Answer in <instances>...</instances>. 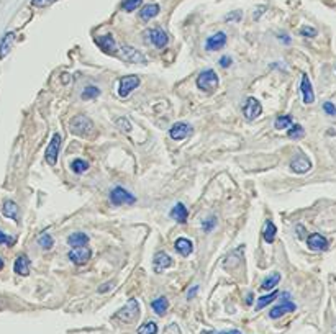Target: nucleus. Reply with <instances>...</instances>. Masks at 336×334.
Wrapping results in <instances>:
<instances>
[{
  "instance_id": "nucleus-1",
  "label": "nucleus",
  "mask_w": 336,
  "mask_h": 334,
  "mask_svg": "<svg viewBox=\"0 0 336 334\" xmlns=\"http://www.w3.org/2000/svg\"><path fill=\"white\" fill-rule=\"evenodd\" d=\"M218 75L213 69H207V71H202L197 77V87H199L202 92H207V93H213L215 90L218 89Z\"/></svg>"
},
{
  "instance_id": "nucleus-2",
  "label": "nucleus",
  "mask_w": 336,
  "mask_h": 334,
  "mask_svg": "<svg viewBox=\"0 0 336 334\" xmlns=\"http://www.w3.org/2000/svg\"><path fill=\"white\" fill-rule=\"evenodd\" d=\"M138 316H140V305H138V300L130 298L128 300V303L115 313L114 318H117L122 323H133V321H136Z\"/></svg>"
},
{
  "instance_id": "nucleus-3",
  "label": "nucleus",
  "mask_w": 336,
  "mask_h": 334,
  "mask_svg": "<svg viewBox=\"0 0 336 334\" xmlns=\"http://www.w3.org/2000/svg\"><path fill=\"white\" fill-rule=\"evenodd\" d=\"M69 128H71V133L77 134V136H87L92 128H94V123L89 116L85 115H77L74 116L71 122H69Z\"/></svg>"
},
{
  "instance_id": "nucleus-4",
  "label": "nucleus",
  "mask_w": 336,
  "mask_h": 334,
  "mask_svg": "<svg viewBox=\"0 0 336 334\" xmlns=\"http://www.w3.org/2000/svg\"><path fill=\"white\" fill-rule=\"evenodd\" d=\"M110 202L111 205H115V207H120V205H133L136 202V197L132 195L128 190H125L123 187H115V188H111V192H110Z\"/></svg>"
},
{
  "instance_id": "nucleus-5",
  "label": "nucleus",
  "mask_w": 336,
  "mask_h": 334,
  "mask_svg": "<svg viewBox=\"0 0 336 334\" xmlns=\"http://www.w3.org/2000/svg\"><path fill=\"white\" fill-rule=\"evenodd\" d=\"M140 77L138 75H125L120 79V87H118V93L120 97H128L130 93L138 89V85H140Z\"/></svg>"
},
{
  "instance_id": "nucleus-6",
  "label": "nucleus",
  "mask_w": 336,
  "mask_h": 334,
  "mask_svg": "<svg viewBox=\"0 0 336 334\" xmlns=\"http://www.w3.org/2000/svg\"><path fill=\"white\" fill-rule=\"evenodd\" d=\"M59 148H61V134L54 133L53 138H51V141H49V144H48V149H46V162L49 166H56Z\"/></svg>"
},
{
  "instance_id": "nucleus-7",
  "label": "nucleus",
  "mask_w": 336,
  "mask_h": 334,
  "mask_svg": "<svg viewBox=\"0 0 336 334\" xmlns=\"http://www.w3.org/2000/svg\"><path fill=\"white\" fill-rule=\"evenodd\" d=\"M261 111H263V107H261V102L254 99V97H249L246 100V104L243 107V115L245 118L248 120V122H253V120H256L257 116L261 115Z\"/></svg>"
},
{
  "instance_id": "nucleus-8",
  "label": "nucleus",
  "mask_w": 336,
  "mask_h": 334,
  "mask_svg": "<svg viewBox=\"0 0 336 334\" xmlns=\"http://www.w3.org/2000/svg\"><path fill=\"white\" fill-rule=\"evenodd\" d=\"M120 56H122V59H125V61H128V63L146 64L144 54H141L140 51H138L136 48H133V46H123L122 49H120Z\"/></svg>"
},
{
  "instance_id": "nucleus-9",
  "label": "nucleus",
  "mask_w": 336,
  "mask_h": 334,
  "mask_svg": "<svg viewBox=\"0 0 336 334\" xmlns=\"http://www.w3.org/2000/svg\"><path fill=\"white\" fill-rule=\"evenodd\" d=\"M90 256H92V251L87 246H82V247H74V249H71V252H69V259H71V262H74L76 265H84L85 262H89Z\"/></svg>"
},
{
  "instance_id": "nucleus-10",
  "label": "nucleus",
  "mask_w": 336,
  "mask_h": 334,
  "mask_svg": "<svg viewBox=\"0 0 336 334\" xmlns=\"http://www.w3.org/2000/svg\"><path fill=\"white\" fill-rule=\"evenodd\" d=\"M307 246L312 251H326L328 249V239L320 233H313L307 238Z\"/></svg>"
},
{
  "instance_id": "nucleus-11",
  "label": "nucleus",
  "mask_w": 336,
  "mask_h": 334,
  "mask_svg": "<svg viewBox=\"0 0 336 334\" xmlns=\"http://www.w3.org/2000/svg\"><path fill=\"white\" fill-rule=\"evenodd\" d=\"M290 169L295 174H305L312 169V161H310L305 154H298V156L290 162Z\"/></svg>"
},
{
  "instance_id": "nucleus-12",
  "label": "nucleus",
  "mask_w": 336,
  "mask_h": 334,
  "mask_svg": "<svg viewBox=\"0 0 336 334\" xmlns=\"http://www.w3.org/2000/svg\"><path fill=\"white\" fill-rule=\"evenodd\" d=\"M300 92H302L304 104H307V105L313 104V102H315V93H313L312 82H310L307 74H304L302 75V81H300Z\"/></svg>"
},
{
  "instance_id": "nucleus-13",
  "label": "nucleus",
  "mask_w": 336,
  "mask_h": 334,
  "mask_svg": "<svg viewBox=\"0 0 336 334\" xmlns=\"http://www.w3.org/2000/svg\"><path fill=\"white\" fill-rule=\"evenodd\" d=\"M172 265V259H171V256L167 252H156V256H154V261H153V267H154V272L156 273H162V270H166L169 269Z\"/></svg>"
},
{
  "instance_id": "nucleus-14",
  "label": "nucleus",
  "mask_w": 336,
  "mask_h": 334,
  "mask_svg": "<svg viewBox=\"0 0 336 334\" xmlns=\"http://www.w3.org/2000/svg\"><path fill=\"white\" fill-rule=\"evenodd\" d=\"M148 40L153 43L156 48H164L167 45V33L164 30H161V28H151L148 30Z\"/></svg>"
},
{
  "instance_id": "nucleus-15",
  "label": "nucleus",
  "mask_w": 336,
  "mask_h": 334,
  "mask_svg": "<svg viewBox=\"0 0 336 334\" xmlns=\"http://www.w3.org/2000/svg\"><path fill=\"white\" fill-rule=\"evenodd\" d=\"M96 41H97V45L100 46V49L103 51V53H107V54H117L118 53L115 38L111 35H103V36L97 38Z\"/></svg>"
},
{
  "instance_id": "nucleus-16",
  "label": "nucleus",
  "mask_w": 336,
  "mask_h": 334,
  "mask_svg": "<svg viewBox=\"0 0 336 334\" xmlns=\"http://www.w3.org/2000/svg\"><path fill=\"white\" fill-rule=\"evenodd\" d=\"M295 310H297L295 303L290 302V300H286L284 303L274 306L272 310H271V313H269V316H271L272 320H277V318H281V316H284L286 313H292V311H295Z\"/></svg>"
},
{
  "instance_id": "nucleus-17",
  "label": "nucleus",
  "mask_w": 336,
  "mask_h": 334,
  "mask_svg": "<svg viewBox=\"0 0 336 334\" xmlns=\"http://www.w3.org/2000/svg\"><path fill=\"white\" fill-rule=\"evenodd\" d=\"M191 133V125L189 123H184V122H179V123H174L171 126V130H169V134H171V138L172 140H184L185 136Z\"/></svg>"
},
{
  "instance_id": "nucleus-18",
  "label": "nucleus",
  "mask_w": 336,
  "mask_h": 334,
  "mask_svg": "<svg viewBox=\"0 0 336 334\" xmlns=\"http://www.w3.org/2000/svg\"><path fill=\"white\" fill-rule=\"evenodd\" d=\"M225 45H227V35L223 31H220V33H215L213 36H210L209 40H207L205 48L209 51H217V49L223 48Z\"/></svg>"
},
{
  "instance_id": "nucleus-19",
  "label": "nucleus",
  "mask_w": 336,
  "mask_h": 334,
  "mask_svg": "<svg viewBox=\"0 0 336 334\" xmlns=\"http://www.w3.org/2000/svg\"><path fill=\"white\" fill-rule=\"evenodd\" d=\"M174 247H176V251L182 256V258H187V256H191L192 251H194V244L191 239H187V238H179L177 241L174 243Z\"/></svg>"
},
{
  "instance_id": "nucleus-20",
  "label": "nucleus",
  "mask_w": 336,
  "mask_h": 334,
  "mask_svg": "<svg viewBox=\"0 0 336 334\" xmlns=\"http://www.w3.org/2000/svg\"><path fill=\"white\" fill-rule=\"evenodd\" d=\"M13 270L18 273V276H28V273H30V259L27 258V256L20 254L18 258L15 259Z\"/></svg>"
},
{
  "instance_id": "nucleus-21",
  "label": "nucleus",
  "mask_w": 336,
  "mask_h": 334,
  "mask_svg": "<svg viewBox=\"0 0 336 334\" xmlns=\"http://www.w3.org/2000/svg\"><path fill=\"white\" fill-rule=\"evenodd\" d=\"M87 243H89V236L85 234V233H72L71 236L67 238V244L72 247H82V246H87Z\"/></svg>"
},
{
  "instance_id": "nucleus-22",
  "label": "nucleus",
  "mask_w": 336,
  "mask_h": 334,
  "mask_svg": "<svg viewBox=\"0 0 336 334\" xmlns=\"http://www.w3.org/2000/svg\"><path fill=\"white\" fill-rule=\"evenodd\" d=\"M171 217H172V220H176L177 223H185L187 217H189V211H187V208L184 207L182 203H176L174 208L171 210Z\"/></svg>"
},
{
  "instance_id": "nucleus-23",
  "label": "nucleus",
  "mask_w": 336,
  "mask_h": 334,
  "mask_svg": "<svg viewBox=\"0 0 336 334\" xmlns=\"http://www.w3.org/2000/svg\"><path fill=\"white\" fill-rule=\"evenodd\" d=\"M13 33H7V35L0 40V59H4L8 53H10L12 45H13Z\"/></svg>"
},
{
  "instance_id": "nucleus-24",
  "label": "nucleus",
  "mask_w": 336,
  "mask_h": 334,
  "mask_svg": "<svg viewBox=\"0 0 336 334\" xmlns=\"http://www.w3.org/2000/svg\"><path fill=\"white\" fill-rule=\"evenodd\" d=\"M2 213H4V217L16 221V218H18V207H16L15 202L5 200V202H4V207H2Z\"/></svg>"
},
{
  "instance_id": "nucleus-25",
  "label": "nucleus",
  "mask_w": 336,
  "mask_h": 334,
  "mask_svg": "<svg viewBox=\"0 0 336 334\" xmlns=\"http://www.w3.org/2000/svg\"><path fill=\"white\" fill-rule=\"evenodd\" d=\"M275 233H277V228H275V225L271 220H268V221H266V225H264V231H263L264 241L268 244H272L274 239H275Z\"/></svg>"
},
{
  "instance_id": "nucleus-26",
  "label": "nucleus",
  "mask_w": 336,
  "mask_h": 334,
  "mask_svg": "<svg viewBox=\"0 0 336 334\" xmlns=\"http://www.w3.org/2000/svg\"><path fill=\"white\" fill-rule=\"evenodd\" d=\"M167 306H169V302H167L166 297H159V298L153 300V302H151V308L154 310V313L159 315V316H162V315L166 313Z\"/></svg>"
},
{
  "instance_id": "nucleus-27",
  "label": "nucleus",
  "mask_w": 336,
  "mask_h": 334,
  "mask_svg": "<svg viewBox=\"0 0 336 334\" xmlns=\"http://www.w3.org/2000/svg\"><path fill=\"white\" fill-rule=\"evenodd\" d=\"M159 13V5L158 4H148V5H144L141 8V12H140V16L143 20H151L154 18Z\"/></svg>"
},
{
  "instance_id": "nucleus-28",
  "label": "nucleus",
  "mask_w": 336,
  "mask_h": 334,
  "mask_svg": "<svg viewBox=\"0 0 336 334\" xmlns=\"http://www.w3.org/2000/svg\"><path fill=\"white\" fill-rule=\"evenodd\" d=\"M281 282V273L279 272H274V273H271V276H268L264 280H263V288L264 290H272L275 285H277Z\"/></svg>"
},
{
  "instance_id": "nucleus-29",
  "label": "nucleus",
  "mask_w": 336,
  "mask_h": 334,
  "mask_svg": "<svg viewBox=\"0 0 336 334\" xmlns=\"http://www.w3.org/2000/svg\"><path fill=\"white\" fill-rule=\"evenodd\" d=\"M277 297H279V292H277V290H274V292L269 293V295L259 297V300H257V303H256V310H263L264 306H268L269 303H272Z\"/></svg>"
},
{
  "instance_id": "nucleus-30",
  "label": "nucleus",
  "mask_w": 336,
  "mask_h": 334,
  "mask_svg": "<svg viewBox=\"0 0 336 334\" xmlns=\"http://www.w3.org/2000/svg\"><path fill=\"white\" fill-rule=\"evenodd\" d=\"M290 126H292L290 115H279L275 118V128H277V130H289Z\"/></svg>"
},
{
  "instance_id": "nucleus-31",
  "label": "nucleus",
  "mask_w": 336,
  "mask_h": 334,
  "mask_svg": "<svg viewBox=\"0 0 336 334\" xmlns=\"http://www.w3.org/2000/svg\"><path fill=\"white\" fill-rule=\"evenodd\" d=\"M38 241H40L41 247H43L45 251L51 249V247L54 246V239H53V236H51L49 233H41L40 238H38Z\"/></svg>"
},
{
  "instance_id": "nucleus-32",
  "label": "nucleus",
  "mask_w": 336,
  "mask_h": 334,
  "mask_svg": "<svg viewBox=\"0 0 336 334\" xmlns=\"http://www.w3.org/2000/svg\"><path fill=\"white\" fill-rule=\"evenodd\" d=\"M138 334H158V324L154 321L144 323L143 326L138 328Z\"/></svg>"
},
{
  "instance_id": "nucleus-33",
  "label": "nucleus",
  "mask_w": 336,
  "mask_h": 334,
  "mask_svg": "<svg viewBox=\"0 0 336 334\" xmlns=\"http://www.w3.org/2000/svg\"><path fill=\"white\" fill-rule=\"evenodd\" d=\"M99 95H100V89L96 87V85H90V87H85V89L82 90V93H81V97H82L84 100H87V99H96V97H99Z\"/></svg>"
},
{
  "instance_id": "nucleus-34",
  "label": "nucleus",
  "mask_w": 336,
  "mask_h": 334,
  "mask_svg": "<svg viewBox=\"0 0 336 334\" xmlns=\"http://www.w3.org/2000/svg\"><path fill=\"white\" fill-rule=\"evenodd\" d=\"M305 134L304 131V128L300 126V125H292L289 130H287V136L292 140H298V138H302V136Z\"/></svg>"
},
{
  "instance_id": "nucleus-35",
  "label": "nucleus",
  "mask_w": 336,
  "mask_h": 334,
  "mask_svg": "<svg viewBox=\"0 0 336 334\" xmlns=\"http://www.w3.org/2000/svg\"><path fill=\"white\" fill-rule=\"evenodd\" d=\"M72 170L76 174H84L85 170L89 169V162L87 161H84V159H76L74 162H72Z\"/></svg>"
},
{
  "instance_id": "nucleus-36",
  "label": "nucleus",
  "mask_w": 336,
  "mask_h": 334,
  "mask_svg": "<svg viewBox=\"0 0 336 334\" xmlns=\"http://www.w3.org/2000/svg\"><path fill=\"white\" fill-rule=\"evenodd\" d=\"M140 5H141V0H123L122 2V8L125 12H133Z\"/></svg>"
},
{
  "instance_id": "nucleus-37",
  "label": "nucleus",
  "mask_w": 336,
  "mask_h": 334,
  "mask_svg": "<svg viewBox=\"0 0 336 334\" xmlns=\"http://www.w3.org/2000/svg\"><path fill=\"white\" fill-rule=\"evenodd\" d=\"M217 226V218L215 217H212V218H209V220H203V223H202V228H203V231L205 233H210V231Z\"/></svg>"
},
{
  "instance_id": "nucleus-38",
  "label": "nucleus",
  "mask_w": 336,
  "mask_h": 334,
  "mask_svg": "<svg viewBox=\"0 0 336 334\" xmlns=\"http://www.w3.org/2000/svg\"><path fill=\"white\" fill-rule=\"evenodd\" d=\"M117 125L120 126V130L125 131V133H128V131L132 130V125H130V122H128L126 118H118L117 120Z\"/></svg>"
},
{
  "instance_id": "nucleus-39",
  "label": "nucleus",
  "mask_w": 336,
  "mask_h": 334,
  "mask_svg": "<svg viewBox=\"0 0 336 334\" xmlns=\"http://www.w3.org/2000/svg\"><path fill=\"white\" fill-rule=\"evenodd\" d=\"M300 35L305 36V38H313V36H316V30L312 27H302L300 28Z\"/></svg>"
},
{
  "instance_id": "nucleus-40",
  "label": "nucleus",
  "mask_w": 336,
  "mask_h": 334,
  "mask_svg": "<svg viewBox=\"0 0 336 334\" xmlns=\"http://www.w3.org/2000/svg\"><path fill=\"white\" fill-rule=\"evenodd\" d=\"M323 110H325V113L330 115V116H334V115H336V107L331 104V102H325V104H323Z\"/></svg>"
},
{
  "instance_id": "nucleus-41",
  "label": "nucleus",
  "mask_w": 336,
  "mask_h": 334,
  "mask_svg": "<svg viewBox=\"0 0 336 334\" xmlns=\"http://www.w3.org/2000/svg\"><path fill=\"white\" fill-rule=\"evenodd\" d=\"M53 2H56V0H31V4H33L34 7H40V8L48 7V5L53 4Z\"/></svg>"
},
{
  "instance_id": "nucleus-42",
  "label": "nucleus",
  "mask_w": 336,
  "mask_h": 334,
  "mask_svg": "<svg viewBox=\"0 0 336 334\" xmlns=\"http://www.w3.org/2000/svg\"><path fill=\"white\" fill-rule=\"evenodd\" d=\"M164 334H180V329H179V326H177L176 323H172V324H169V326L166 328Z\"/></svg>"
},
{
  "instance_id": "nucleus-43",
  "label": "nucleus",
  "mask_w": 336,
  "mask_h": 334,
  "mask_svg": "<svg viewBox=\"0 0 336 334\" xmlns=\"http://www.w3.org/2000/svg\"><path fill=\"white\" fill-rule=\"evenodd\" d=\"M4 243H7V244H13L15 243V239L13 238H8L4 231H0V244H4Z\"/></svg>"
},
{
  "instance_id": "nucleus-44",
  "label": "nucleus",
  "mask_w": 336,
  "mask_h": 334,
  "mask_svg": "<svg viewBox=\"0 0 336 334\" xmlns=\"http://www.w3.org/2000/svg\"><path fill=\"white\" fill-rule=\"evenodd\" d=\"M225 20H227V22H231V20H233V22H239V20H241V12L236 10L235 13H228Z\"/></svg>"
},
{
  "instance_id": "nucleus-45",
  "label": "nucleus",
  "mask_w": 336,
  "mask_h": 334,
  "mask_svg": "<svg viewBox=\"0 0 336 334\" xmlns=\"http://www.w3.org/2000/svg\"><path fill=\"white\" fill-rule=\"evenodd\" d=\"M231 64V59L228 57V56H223L221 59H220V66L221 67H228Z\"/></svg>"
},
{
  "instance_id": "nucleus-46",
  "label": "nucleus",
  "mask_w": 336,
  "mask_h": 334,
  "mask_svg": "<svg viewBox=\"0 0 336 334\" xmlns=\"http://www.w3.org/2000/svg\"><path fill=\"white\" fill-rule=\"evenodd\" d=\"M264 10H266V7H261V8H257V10H256V13H254V18H256V20L259 18V16H261V15L264 13Z\"/></svg>"
},
{
  "instance_id": "nucleus-47",
  "label": "nucleus",
  "mask_w": 336,
  "mask_h": 334,
  "mask_svg": "<svg viewBox=\"0 0 336 334\" xmlns=\"http://www.w3.org/2000/svg\"><path fill=\"white\" fill-rule=\"evenodd\" d=\"M215 334H241L238 329H228V331H221V332H215Z\"/></svg>"
},
{
  "instance_id": "nucleus-48",
  "label": "nucleus",
  "mask_w": 336,
  "mask_h": 334,
  "mask_svg": "<svg viewBox=\"0 0 336 334\" xmlns=\"http://www.w3.org/2000/svg\"><path fill=\"white\" fill-rule=\"evenodd\" d=\"M111 287H114V285H111V284H107V287H100V288H99V292L102 293V292H105V290H108V288H111Z\"/></svg>"
},
{
  "instance_id": "nucleus-49",
  "label": "nucleus",
  "mask_w": 336,
  "mask_h": 334,
  "mask_svg": "<svg viewBox=\"0 0 336 334\" xmlns=\"http://www.w3.org/2000/svg\"><path fill=\"white\" fill-rule=\"evenodd\" d=\"M246 303H248V305H251V303H253V293H249V295H248Z\"/></svg>"
},
{
  "instance_id": "nucleus-50",
  "label": "nucleus",
  "mask_w": 336,
  "mask_h": 334,
  "mask_svg": "<svg viewBox=\"0 0 336 334\" xmlns=\"http://www.w3.org/2000/svg\"><path fill=\"white\" fill-rule=\"evenodd\" d=\"M195 292H197V287H195V288H191V292H189V298H191Z\"/></svg>"
},
{
  "instance_id": "nucleus-51",
  "label": "nucleus",
  "mask_w": 336,
  "mask_h": 334,
  "mask_svg": "<svg viewBox=\"0 0 336 334\" xmlns=\"http://www.w3.org/2000/svg\"><path fill=\"white\" fill-rule=\"evenodd\" d=\"M2 267H4V261H2V259H0V269H2Z\"/></svg>"
}]
</instances>
